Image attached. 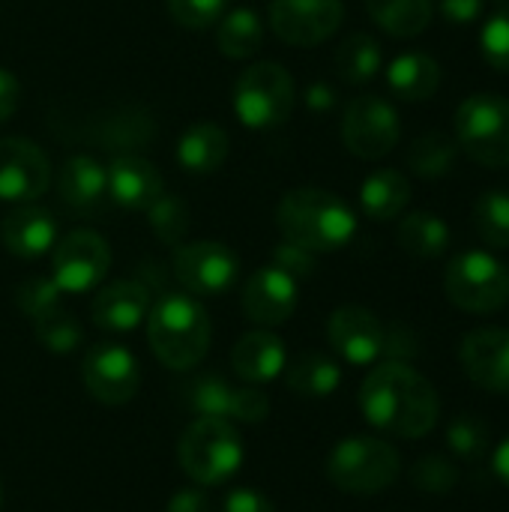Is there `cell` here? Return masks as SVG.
Listing matches in <instances>:
<instances>
[{"instance_id":"obj_1","label":"cell","mask_w":509,"mask_h":512,"mask_svg":"<svg viewBox=\"0 0 509 512\" xmlns=\"http://www.w3.org/2000/svg\"><path fill=\"white\" fill-rule=\"evenodd\" d=\"M360 411L375 429L414 441L438 426L441 402L435 387L417 369L387 360L366 375L360 387Z\"/></svg>"},{"instance_id":"obj_2","label":"cell","mask_w":509,"mask_h":512,"mask_svg":"<svg viewBox=\"0 0 509 512\" xmlns=\"http://www.w3.org/2000/svg\"><path fill=\"white\" fill-rule=\"evenodd\" d=\"M276 222H279L285 243H294L312 255L336 252L348 246L357 234L354 210L339 195H333L330 189H318V186L291 189L279 201Z\"/></svg>"},{"instance_id":"obj_3","label":"cell","mask_w":509,"mask_h":512,"mask_svg":"<svg viewBox=\"0 0 509 512\" xmlns=\"http://www.w3.org/2000/svg\"><path fill=\"white\" fill-rule=\"evenodd\" d=\"M147 339L165 369L189 372L210 348L207 309L189 294H165L147 312Z\"/></svg>"},{"instance_id":"obj_4","label":"cell","mask_w":509,"mask_h":512,"mask_svg":"<svg viewBox=\"0 0 509 512\" xmlns=\"http://www.w3.org/2000/svg\"><path fill=\"white\" fill-rule=\"evenodd\" d=\"M453 138L483 168H509V99L501 93L468 96L453 117Z\"/></svg>"},{"instance_id":"obj_5","label":"cell","mask_w":509,"mask_h":512,"mask_svg":"<svg viewBox=\"0 0 509 512\" xmlns=\"http://www.w3.org/2000/svg\"><path fill=\"white\" fill-rule=\"evenodd\" d=\"M180 465L198 486H216L237 474L243 465V441L231 420L198 417L180 438Z\"/></svg>"},{"instance_id":"obj_6","label":"cell","mask_w":509,"mask_h":512,"mask_svg":"<svg viewBox=\"0 0 509 512\" xmlns=\"http://www.w3.org/2000/svg\"><path fill=\"white\" fill-rule=\"evenodd\" d=\"M402 474V456L381 438H345L327 459V477L348 495H378Z\"/></svg>"},{"instance_id":"obj_7","label":"cell","mask_w":509,"mask_h":512,"mask_svg":"<svg viewBox=\"0 0 509 512\" xmlns=\"http://www.w3.org/2000/svg\"><path fill=\"white\" fill-rule=\"evenodd\" d=\"M444 291L456 309L492 315L509 303V267L483 249L462 252L447 264Z\"/></svg>"},{"instance_id":"obj_8","label":"cell","mask_w":509,"mask_h":512,"mask_svg":"<svg viewBox=\"0 0 509 512\" xmlns=\"http://www.w3.org/2000/svg\"><path fill=\"white\" fill-rule=\"evenodd\" d=\"M294 78L282 63L264 60L249 66L234 87V111L249 129L282 126L294 111Z\"/></svg>"},{"instance_id":"obj_9","label":"cell","mask_w":509,"mask_h":512,"mask_svg":"<svg viewBox=\"0 0 509 512\" xmlns=\"http://www.w3.org/2000/svg\"><path fill=\"white\" fill-rule=\"evenodd\" d=\"M402 138L399 111L375 93L351 99L342 120V141L360 159H381L396 150Z\"/></svg>"},{"instance_id":"obj_10","label":"cell","mask_w":509,"mask_h":512,"mask_svg":"<svg viewBox=\"0 0 509 512\" xmlns=\"http://www.w3.org/2000/svg\"><path fill=\"white\" fill-rule=\"evenodd\" d=\"M111 267V249L96 231H72L54 243L51 279L66 294H84L96 288Z\"/></svg>"},{"instance_id":"obj_11","label":"cell","mask_w":509,"mask_h":512,"mask_svg":"<svg viewBox=\"0 0 509 512\" xmlns=\"http://www.w3.org/2000/svg\"><path fill=\"white\" fill-rule=\"evenodd\" d=\"M174 276L189 294L213 297V294H225L237 282L240 261L225 243L198 240L174 252Z\"/></svg>"},{"instance_id":"obj_12","label":"cell","mask_w":509,"mask_h":512,"mask_svg":"<svg viewBox=\"0 0 509 512\" xmlns=\"http://www.w3.org/2000/svg\"><path fill=\"white\" fill-rule=\"evenodd\" d=\"M81 378H84L87 393L96 402L117 408V405H126L138 393L141 369H138V360L123 345L105 342L87 351L81 363Z\"/></svg>"},{"instance_id":"obj_13","label":"cell","mask_w":509,"mask_h":512,"mask_svg":"<svg viewBox=\"0 0 509 512\" xmlns=\"http://www.w3.org/2000/svg\"><path fill=\"white\" fill-rule=\"evenodd\" d=\"M345 18L342 0H273L270 27L288 45H318L330 39Z\"/></svg>"},{"instance_id":"obj_14","label":"cell","mask_w":509,"mask_h":512,"mask_svg":"<svg viewBox=\"0 0 509 512\" xmlns=\"http://www.w3.org/2000/svg\"><path fill=\"white\" fill-rule=\"evenodd\" d=\"M51 165L27 138H0V201H33L45 195Z\"/></svg>"},{"instance_id":"obj_15","label":"cell","mask_w":509,"mask_h":512,"mask_svg":"<svg viewBox=\"0 0 509 512\" xmlns=\"http://www.w3.org/2000/svg\"><path fill=\"white\" fill-rule=\"evenodd\" d=\"M459 363L465 375L492 393H509V330L483 327L462 339Z\"/></svg>"},{"instance_id":"obj_16","label":"cell","mask_w":509,"mask_h":512,"mask_svg":"<svg viewBox=\"0 0 509 512\" xmlns=\"http://www.w3.org/2000/svg\"><path fill=\"white\" fill-rule=\"evenodd\" d=\"M297 309V279L282 267L270 264L249 276L243 288V312L252 324L276 327L285 324Z\"/></svg>"},{"instance_id":"obj_17","label":"cell","mask_w":509,"mask_h":512,"mask_svg":"<svg viewBox=\"0 0 509 512\" xmlns=\"http://www.w3.org/2000/svg\"><path fill=\"white\" fill-rule=\"evenodd\" d=\"M330 345L354 366H369L384 351V324L363 306H339L327 324Z\"/></svg>"},{"instance_id":"obj_18","label":"cell","mask_w":509,"mask_h":512,"mask_svg":"<svg viewBox=\"0 0 509 512\" xmlns=\"http://www.w3.org/2000/svg\"><path fill=\"white\" fill-rule=\"evenodd\" d=\"M108 195L126 210H150L162 195V174L150 159L132 153L117 156L108 168Z\"/></svg>"},{"instance_id":"obj_19","label":"cell","mask_w":509,"mask_h":512,"mask_svg":"<svg viewBox=\"0 0 509 512\" xmlns=\"http://www.w3.org/2000/svg\"><path fill=\"white\" fill-rule=\"evenodd\" d=\"M93 321L108 333L135 330L150 312V291L141 282H111L93 297Z\"/></svg>"},{"instance_id":"obj_20","label":"cell","mask_w":509,"mask_h":512,"mask_svg":"<svg viewBox=\"0 0 509 512\" xmlns=\"http://www.w3.org/2000/svg\"><path fill=\"white\" fill-rule=\"evenodd\" d=\"M3 246L18 258H39L57 240V222L42 207H18L0 222Z\"/></svg>"},{"instance_id":"obj_21","label":"cell","mask_w":509,"mask_h":512,"mask_svg":"<svg viewBox=\"0 0 509 512\" xmlns=\"http://www.w3.org/2000/svg\"><path fill=\"white\" fill-rule=\"evenodd\" d=\"M288 363V354H285V345L276 333L270 330H255V333H246L234 351H231V366L234 372L249 381V384H267L273 378H279V372L285 369Z\"/></svg>"},{"instance_id":"obj_22","label":"cell","mask_w":509,"mask_h":512,"mask_svg":"<svg viewBox=\"0 0 509 512\" xmlns=\"http://www.w3.org/2000/svg\"><path fill=\"white\" fill-rule=\"evenodd\" d=\"M57 189L72 210L93 213L108 195V171L90 156H72L60 168Z\"/></svg>"},{"instance_id":"obj_23","label":"cell","mask_w":509,"mask_h":512,"mask_svg":"<svg viewBox=\"0 0 509 512\" xmlns=\"http://www.w3.org/2000/svg\"><path fill=\"white\" fill-rule=\"evenodd\" d=\"M387 84L402 102H426L441 87V66L432 54L405 51L387 66Z\"/></svg>"},{"instance_id":"obj_24","label":"cell","mask_w":509,"mask_h":512,"mask_svg":"<svg viewBox=\"0 0 509 512\" xmlns=\"http://www.w3.org/2000/svg\"><path fill=\"white\" fill-rule=\"evenodd\" d=\"M411 204V180L396 168H381L369 174L360 186V207L375 222H390Z\"/></svg>"},{"instance_id":"obj_25","label":"cell","mask_w":509,"mask_h":512,"mask_svg":"<svg viewBox=\"0 0 509 512\" xmlns=\"http://www.w3.org/2000/svg\"><path fill=\"white\" fill-rule=\"evenodd\" d=\"M228 159V132L210 120L189 126L177 144V162L189 174H210Z\"/></svg>"},{"instance_id":"obj_26","label":"cell","mask_w":509,"mask_h":512,"mask_svg":"<svg viewBox=\"0 0 509 512\" xmlns=\"http://www.w3.org/2000/svg\"><path fill=\"white\" fill-rule=\"evenodd\" d=\"M285 384L303 399H327L342 384V369L321 351H303L285 363Z\"/></svg>"},{"instance_id":"obj_27","label":"cell","mask_w":509,"mask_h":512,"mask_svg":"<svg viewBox=\"0 0 509 512\" xmlns=\"http://www.w3.org/2000/svg\"><path fill=\"white\" fill-rule=\"evenodd\" d=\"M399 246L411 255V258H420V261H432V258H441L450 243H453V234H450V225L432 213V210H414L408 213L402 222H399Z\"/></svg>"},{"instance_id":"obj_28","label":"cell","mask_w":509,"mask_h":512,"mask_svg":"<svg viewBox=\"0 0 509 512\" xmlns=\"http://www.w3.org/2000/svg\"><path fill=\"white\" fill-rule=\"evenodd\" d=\"M366 9L384 33L414 39L432 24L435 0H366Z\"/></svg>"},{"instance_id":"obj_29","label":"cell","mask_w":509,"mask_h":512,"mask_svg":"<svg viewBox=\"0 0 509 512\" xmlns=\"http://www.w3.org/2000/svg\"><path fill=\"white\" fill-rule=\"evenodd\" d=\"M456 159H459V144L447 132H426V135L414 138L408 147V156H405L411 174H417L423 180L447 177L456 168Z\"/></svg>"},{"instance_id":"obj_30","label":"cell","mask_w":509,"mask_h":512,"mask_svg":"<svg viewBox=\"0 0 509 512\" xmlns=\"http://www.w3.org/2000/svg\"><path fill=\"white\" fill-rule=\"evenodd\" d=\"M384 54L375 36L369 33H351L336 48V72L345 84H366L381 72Z\"/></svg>"},{"instance_id":"obj_31","label":"cell","mask_w":509,"mask_h":512,"mask_svg":"<svg viewBox=\"0 0 509 512\" xmlns=\"http://www.w3.org/2000/svg\"><path fill=\"white\" fill-rule=\"evenodd\" d=\"M261 42H264V24L252 9H234L219 21L216 45L225 57H231V60L255 57Z\"/></svg>"},{"instance_id":"obj_32","label":"cell","mask_w":509,"mask_h":512,"mask_svg":"<svg viewBox=\"0 0 509 512\" xmlns=\"http://www.w3.org/2000/svg\"><path fill=\"white\" fill-rule=\"evenodd\" d=\"M474 228L489 246L509 249V189H486L477 198Z\"/></svg>"},{"instance_id":"obj_33","label":"cell","mask_w":509,"mask_h":512,"mask_svg":"<svg viewBox=\"0 0 509 512\" xmlns=\"http://www.w3.org/2000/svg\"><path fill=\"white\" fill-rule=\"evenodd\" d=\"M237 396H240V387H231L219 375H201L189 387V405L201 417H225V420H234Z\"/></svg>"},{"instance_id":"obj_34","label":"cell","mask_w":509,"mask_h":512,"mask_svg":"<svg viewBox=\"0 0 509 512\" xmlns=\"http://www.w3.org/2000/svg\"><path fill=\"white\" fill-rule=\"evenodd\" d=\"M480 51L492 69L509 72V0L492 3L480 30Z\"/></svg>"},{"instance_id":"obj_35","label":"cell","mask_w":509,"mask_h":512,"mask_svg":"<svg viewBox=\"0 0 509 512\" xmlns=\"http://www.w3.org/2000/svg\"><path fill=\"white\" fill-rule=\"evenodd\" d=\"M33 327H36L42 348H48L51 354H69L81 342V327L63 306H54L42 312L39 318H33Z\"/></svg>"},{"instance_id":"obj_36","label":"cell","mask_w":509,"mask_h":512,"mask_svg":"<svg viewBox=\"0 0 509 512\" xmlns=\"http://www.w3.org/2000/svg\"><path fill=\"white\" fill-rule=\"evenodd\" d=\"M147 219H150V228L153 234L168 243V246H177L186 231H189V210L180 198H168V195H159L150 210H147Z\"/></svg>"},{"instance_id":"obj_37","label":"cell","mask_w":509,"mask_h":512,"mask_svg":"<svg viewBox=\"0 0 509 512\" xmlns=\"http://www.w3.org/2000/svg\"><path fill=\"white\" fill-rule=\"evenodd\" d=\"M447 444L462 459H480L489 450V426L477 414H459L447 426Z\"/></svg>"},{"instance_id":"obj_38","label":"cell","mask_w":509,"mask_h":512,"mask_svg":"<svg viewBox=\"0 0 509 512\" xmlns=\"http://www.w3.org/2000/svg\"><path fill=\"white\" fill-rule=\"evenodd\" d=\"M411 480L426 495H450L459 483V468L444 456H426L414 465Z\"/></svg>"},{"instance_id":"obj_39","label":"cell","mask_w":509,"mask_h":512,"mask_svg":"<svg viewBox=\"0 0 509 512\" xmlns=\"http://www.w3.org/2000/svg\"><path fill=\"white\" fill-rule=\"evenodd\" d=\"M60 294H63V291L54 285L51 276H30V279H24V282L18 285L15 303H18V309H21L27 318H39L42 312L60 306Z\"/></svg>"},{"instance_id":"obj_40","label":"cell","mask_w":509,"mask_h":512,"mask_svg":"<svg viewBox=\"0 0 509 512\" xmlns=\"http://www.w3.org/2000/svg\"><path fill=\"white\" fill-rule=\"evenodd\" d=\"M225 3L228 0H168V12L180 27L204 30L222 18Z\"/></svg>"},{"instance_id":"obj_41","label":"cell","mask_w":509,"mask_h":512,"mask_svg":"<svg viewBox=\"0 0 509 512\" xmlns=\"http://www.w3.org/2000/svg\"><path fill=\"white\" fill-rule=\"evenodd\" d=\"M273 264L282 267L294 279H306L315 270V255L306 252V249H300V246H294V243H282L276 249V255H273Z\"/></svg>"},{"instance_id":"obj_42","label":"cell","mask_w":509,"mask_h":512,"mask_svg":"<svg viewBox=\"0 0 509 512\" xmlns=\"http://www.w3.org/2000/svg\"><path fill=\"white\" fill-rule=\"evenodd\" d=\"M414 354H417V336L405 324L384 327V351H381V357L396 360V363H405Z\"/></svg>"},{"instance_id":"obj_43","label":"cell","mask_w":509,"mask_h":512,"mask_svg":"<svg viewBox=\"0 0 509 512\" xmlns=\"http://www.w3.org/2000/svg\"><path fill=\"white\" fill-rule=\"evenodd\" d=\"M486 0H438V12L444 15V21H450L453 27H468L477 24L483 15Z\"/></svg>"},{"instance_id":"obj_44","label":"cell","mask_w":509,"mask_h":512,"mask_svg":"<svg viewBox=\"0 0 509 512\" xmlns=\"http://www.w3.org/2000/svg\"><path fill=\"white\" fill-rule=\"evenodd\" d=\"M267 414H270L267 396H261L258 390L240 387L237 408H234V420H240V423H261V420H267Z\"/></svg>"},{"instance_id":"obj_45","label":"cell","mask_w":509,"mask_h":512,"mask_svg":"<svg viewBox=\"0 0 509 512\" xmlns=\"http://www.w3.org/2000/svg\"><path fill=\"white\" fill-rule=\"evenodd\" d=\"M222 512H276L273 504L258 489H234L228 492Z\"/></svg>"},{"instance_id":"obj_46","label":"cell","mask_w":509,"mask_h":512,"mask_svg":"<svg viewBox=\"0 0 509 512\" xmlns=\"http://www.w3.org/2000/svg\"><path fill=\"white\" fill-rule=\"evenodd\" d=\"M168 512H213V504L201 489H180L171 495Z\"/></svg>"},{"instance_id":"obj_47","label":"cell","mask_w":509,"mask_h":512,"mask_svg":"<svg viewBox=\"0 0 509 512\" xmlns=\"http://www.w3.org/2000/svg\"><path fill=\"white\" fill-rule=\"evenodd\" d=\"M18 96H21V87H18L15 75L9 69H0V123L15 114Z\"/></svg>"},{"instance_id":"obj_48","label":"cell","mask_w":509,"mask_h":512,"mask_svg":"<svg viewBox=\"0 0 509 512\" xmlns=\"http://www.w3.org/2000/svg\"><path fill=\"white\" fill-rule=\"evenodd\" d=\"M306 102H309V108H315V111H327V108H333V90L327 87V84H312L309 87V93H306Z\"/></svg>"},{"instance_id":"obj_49","label":"cell","mask_w":509,"mask_h":512,"mask_svg":"<svg viewBox=\"0 0 509 512\" xmlns=\"http://www.w3.org/2000/svg\"><path fill=\"white\" fill-rule=\"evenodd\" d=\"M495 474L501 477V483L509 489V438H504L495 450Z\"/></svg>"},{"instance_id":"obj_50","label":"cell","mask_w":509,"mask_h":512,"mask_svg":"<svg viewBox=\"0 0 509 512\" xmlns=\"http://www.w3.org/2000/svg\"><path fill=\"white\" fill-rule=\"evenodd\" d=\"M0 507H3V483H0Z\"/></svg>"}]
</instances>
